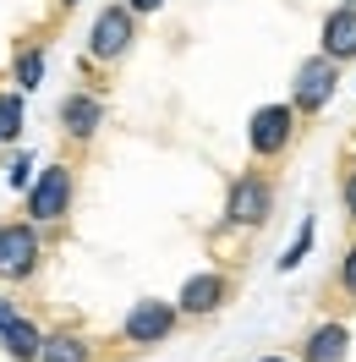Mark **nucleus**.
<instances>
[{"label": "nucleus", "mask_w": 356, "mask_h": 362, "mask_svg": "<svg viewBox=\"0 0 356 362\" xmlns=\"http://www.w3.org/2000/svg\"><path fill=\"white\" fill-rule=\"evenodd\" d=\"M17 318H23V313H17V308H11V302H6V296H0V335H6V329H11V324H17Z\"/></svg>", "instance_id": "nucleus-19"}, {"label": "nucleus", "mask_w": 356, "mask_h": 362, "mask_svg": "<svg viewBox=\"0 0 356 362\" xmlns=\"http://www.w3.org/2000/svg\"><path fill=\"white\" fill-rule=\"evenodd\" d=\"M126 6H132V11H159L165 0H126Z\"/></svg>", "instance_id": "nucleus-21"}, {"label": "nucleus", "mask_w": 356, "mask_h": 362, "mask_svg": "<svg viewBox=\"0 0 356 362\" xmlns=\"http://www.w3.org/2000/svg\"><path fill=\"white\" fill-rule=\"evenodd\" d=\"M307 247H312V220L302 230H296V242H290V252L285 258H280V269H296V264H302V258H307Z\"/></svg>", "instance_id": "nucleus-15"}, {"label": "nucleus", "mask_w": 356, "mask_h": 362, "mask_svg": "<svg viewBox=\"0 0 356 362\" xmlns=\"http://www.w3.org/2000/svg\"><path fill=\"white\" fill-rule=\"evenodd\" d=\"M11 187H28V154L11 159Z\"/></svg>", "instance_id": "nucleus-18"}, {"label": "nucleus", "mask_w": 356, "mask_h": 362, "mask_svg": "<svg viewBox=\"0 0 356 362\" xmlns=\"http://www.w3.org/2000/svg\"><path fill=\"white\" fill-rule=\"evenodd\" d=\"M39 71H44V55L33 49L28 61H17V83H23V88H33V83H39Z\"/></svg>", "instance_id": "nucleus-16"}, {"label": "nucleus", "mask_w": 356, "mask_h": 362, "mask_svg": "<svg viewBox=\"0 0 356 362\" xmlns=\"http://www.w3.org/2000/svg\"><path fill=\"white\" fill-rule=\"evenodd\" d=\"M263 362H285V357H263Z\"/></svg>", "instance_id": "nucleus-22"}, {"label": "nucleus", "mask_w": 356, "mask_h": 362, "mask_svg": "<svg viewBox=\"0 0 356 362\" xmlns=\"http://www.w3.org/2000/svg\"><path fill=\"white\" fill-rule=\"evenodd\" d=\"M324 55L329 61H351L356 55V6H340L324 17Z\"/></svg>", "instance_id": "nucleus-8"}, {"label": "nucleus", "mask_w": 356, "mask_h": 362, "mask_svg": "<svg viewBox=\"0 0 356 362\" xmlns=\"http://www.w3.org/2000/svg\"><path fill=\"white\" fill-rule=\"evenodd\" d=\"M39 362H93L88 340L71 335V329H55V335H44V351H39Z\"/></svg>", "instance_id": "nucleus-12"}, {"label": "nucleus", "mask_w": 356, "mask_h": 362, "mask_svg": "<svg viewBox=\"0 0 356 362\" xmlns=\"http://www.w3.org/2000/svg\"><path fill=\"white\" fill-rule=\"evenodd\" d=\"M71 209V170L66 165H49L44 176L33 181V192H28V214L39 220V226H49V220H61Z\"/></svg>", "instance_id": "nucleus-4"}, {"label": "nucleus", "mask_w": 356, "mask_h": 362, "mask_svg": "<svg viewBox=\"0 0 356 362\" xmlns=\"http://www.w3.org/2000/svg\"><path fill=\"white\" fill-rule=\"evenodd\" d=\"M340 61H329V55H312V61H302V71H296V110H324L334 99V83H340Z\"/></svg>", "instance_id": "nucleus-5"}, {"label": "nucleus", "mask_w": 356, "mask_h": 362, "mask_svg": "<svg viewBox=\"0 0 356 362\" xmlns=\"http://www.w3.org/2000/svg\"><path fill=\"white\" fill-rule=\"evenodd\" d=\"M268 209H274V187H268V176L247 170V176L230 187L225 220H230V226H263V220H268Z\"/></svg>", "instance_id": "nucleus-2"}, {"label": "nucleus", "mask_w": 356, "mask_h": 362, "mask_svg": "<svg viewBox=\"0 0 356 362\" xmlns=\"http://www.w3.org/2000/svg\"><path fill=\"white\" fill-rule=\"evenodd\" d=\"M345 6H356V0H345Z\"/></svg>", "instance_id": "nucleus-23"}, {"label": "nucleus", "mask_w": 356, "mask_h": 362, "mask_svg": "<svg viewBox=\"0 0 356 362\" xmlns=\"http://www.w3.org/2000/svg\"><path fill=\"white\" fill-rule=\"evenodd\" d=\"M170 329H176V308H170V302H137L132 313H126V324H121L126 346H154V340H165Z\"/></svg>", "instance_id": "nucleus-6"}, {"label": "nucleus", "mask_w": 356, "mask_h": 362, "mask_svg": "<svg viewBox=\"0 0 356 362\" xmlns=\"http://www.w3.org/2000/svg\"><path fill=\"white\" fill-rule=\"evenodd\" d=\"M0 132L6 137L23 132V99H17V93H0Z\"/></svg>", "instance_id": "nucleus-14"}, {"label": "nucleus", "mask_w": 356, "mask_h": 362, "mask_svg": "<svg viewBox=\"0 0 356 362\" xmlns=\"http://www.w3.org/2000/svg\"><path fill=\"white\" fill-rule=\"evenodd\" d=\"M290 127H296V115L285 110V105H263V110L252 115V154L258 159H274V154H285V143H290Z\"/></svg>", "instance_id": "nucleus-7"}, {"label": "nucleus", "mask_w": 356, "mask_h": 362, "mask_svg": "<svg viewBox=\"0 0 356 362\" xmlns=\"http://www.w3.org/2000/svg\"><path fill=\"white\" fill-rule=\"evenodd\" d=\"M99 121H105V105H99L93 93H71L66 105H61V127H66L71 137H93Z\"/></svg>", "instance_id": "nucleus-10"}, {"label": "nucleus", "mask_w": 356, "mask_h": 362, "mask_svg": "<svg viewBox=\"0 0 356 362\" xmlns=\"http://www.w3.org/2000/svg\"><path fill=\"white\" fill-rule=\"evenodd\" d=\"M345 346H351L345 324H318V329L307 335V351H302V362H345Z\"/></svg>", "instance_id": "nucleus-11"}, {"label": "nucleus", "mask_w": 356, "mask_h": 362, "mask_svg": "<svg viewBox=\"0 0 356 362\" xmlns=\"http://www.w3.org/2000/svg\"><path fill=\"white\" fill-rule=\"evenodd\" d=\"M345 214L356 220V170H345Z\"/></svg>", "instance_id": "nucleus-20"}, {"label": "nucleus", "mask_w": 356, "mask_h": 362, "mask_svg": "<svg viewBox=\"0 0 356 362\" xmlns=\"http://www.w3.org/2000/svg\"><path fill=\"white\" fill-rule=\"evenodd\" d=\"M220 302H225V280H220V274H192V280L181 286V302H176V308L198 318V313H214Z\"/></svg>", "instance_id": "nucleus-9"}, {"label": "nucleus", "mask_w": 356, "mask_h": 362, "mask_svg": "<svg viewBox=\"0 0 356 362\" xmlns=\"http://www.w3.org/2000/svg\"><path fill=\"white\" fill-rule=\"evenodd\" d=\"M0 143H6V132H0Z\"/></svg>", "instance_id": "nucleus-24"}, {"label": "nucleus", "mask_w": 356, "mask_h": 362, "mask_svg": "<svg viewBox=\"0 0 356 362\" xmlns=\"http://www.w3.org/2000/svg\"><path fill=\"white\" fill-rule=\"evenodd\" d=\"M0 340H6V351H11L17 362H39V351H44V335H39L28 318H17V324H11Z\"/></svg>", "instance_id": "nucleus-13"}, {"label": "nucleus", "mask_w": 356, "mask_h": 362, "mask_svg": "<svg viewBox=\"0 0 356 362\" xmlns=\"http://www.w3.org/2000/svg\"><path fill=\"white\" fill-rule=\"evenodd\" d=\"M126 49H132V6H105L99 23H93L88 55L93 61H121Z\"/></svg>", "instance_id": "nucleus-3"}, {"label": "nucleus", "mask_w": 356, "mask_h": 362, "mask_svg": "<svg viewBox=\"0 0 356 362\" xmlns=\"http://www.w3.org/2000/svg\"><path fill=\"white\" fill-rule=\"evenodd\" d=\"M340 286H345V296H356V247L345 252V264H340Z\"/></svg>", "instance_id": "nucleus-17"}, {"label": "nucleus", "mask_w": 356, "mask_h": 362, "mask_svg": "<svg viewBox=\"0 0 356 362\" xmlns=\"http://www.w3.org/2000/svg\"><path fill=\"white\" fill-rule=\"evenodd\" d=\"M39 274V230L11 220L0 226V280H33Z\"/></svg>", "instance_id": "nucleus-1"}]
</instances>
